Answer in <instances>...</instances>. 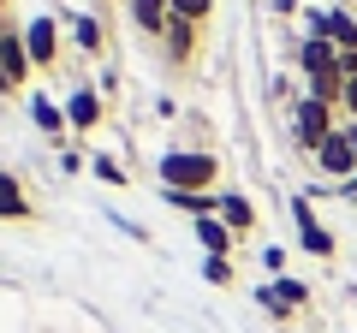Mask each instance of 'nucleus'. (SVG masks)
<instances>
[{"instance_id": "f257e3e1", "label": "nucleus", "mask_w": 357, "mask_h": 333, "mask_svg": "<svg viewBox=\"0 0 357 333\" xmlns=\"http://www.w3.org/2000/svg\"><path fill=\"white\" fill-rule=\"evenodd\" d=\"M215 155L208 149H167L161 161H155V179H161V191H215Z\"/></svg>"}, {"instance_id": "f03ea898", "label": "nucleus", "mask_w": 357, "mask_h": 333, "mask_svg": "<svg viewBox=\"0 0 357 333\" xmlns=\"http://www.w3.org/2000/svg\"><path fill=\"white\" fill-rule=\"evenodd\" d=\"M340 125H345V119H340V107L310 102V95H298V102H292V143H298L304 155H316V149H321V143H328Z\"/></svg>"}, {"instance_id": "7ed1b4c3", "label": "nucleus", "mask_w": 357, "mask_h": 333, "mask_svg": "<svg viewBox=\"0 0 357 333\" xmlns=\"http://www.w3.org/2000/svg\"><path fill=\"white\" fill-rule=\"evenodd\" d=\"M36 72L30 65V48H24V30L13 18H0V95H18L24 90V77Z\"/></svg>"}, {"instance_id": "20e7f679", "label": "nucleus", "mask_w": 357, "mask_h": 333, "mask_svg": "<svg viewBox=\"0 0 357 333\" xmlns=\"http://www.w3.org/2000/svg\"><path fill=\"white\" fill-rule=\"evenodd\" d=\"M304 36H328L340 54H357V18L333 6H304Z\"/></svg>"}, {"instance_id": "39448f33", "label": "nucleus", "mask_w": 357, "mask_h": 333, "mask_svg": "<svg viewBox=\"0 0 357 333\" xmlns=\"http://www.w3.org/2000/svg\"><path fill=\"white\" fill-rule=\"evenodd\" d=\"M310 161H316V173H321V179H328V185L351 179V173H357V149H351V137H345V125L333 131V137L321 143V149L310 155Z\"/></svg>"}, {"instance_id": "423d86ee", "label": "nucleus", "mask_w": 357, "mask_h": 333, "mask_svg": "<svg viewBox=\"0 0 357 333\" xmlns=\"http://www.w3.org/2000/svg\"><path fill=\"white\" fill-rule=\"evenodd\" d=\"M292 226H298V244L310 256H333V232L316 220V203L310 196H292Z\"/></svg>"}, {"instance_id": "0eeeda50", "label": "nucleus", "mask_w": 357, "mask_h": 333, "mask_svg": "<svg viewBox=\"0 0 357 333\" xmlns=\"http://www.w3.org/2000/svg\"><path fill=\"white\" fill-rule=\"evenodd\" d=\"M24 48H30V65H54L60 60V18L54 13L24 18Z\"/></svg>"}, {"instance_id": "6e6552de", "label": "nucleus", "mask_w": 357, "mask_h": 333, "mask_svg": "<svg viewBox=\"0 0 357 333\" xmlns=\"http://www.w3.org/2000/svg\"><path fill=\"white\" fill-rule=\"evenodd\" d=\"M102 114H107V107H102V90H89V84H77V90L66 95V125H72L77 137L102 125Z\"/></svg>"}, {"instance_id": "1a4fd4ad", "label": "nucleus", "mask_w": 357, "mask_h": 333, "mask_svg": "<svg viewBox=\"0 0 357 333\" xmlns=\"http://www.w3.org/2000/svg\"><path fill=\"white\" fill-rule=\"evenodd\" d=\"M333 65H340V48H333L328 36H304L298 42V72L304 77H340Z\"/></svg>"}, {"instance_id": "9d476101", "label": "nucleus", "mask_w": 357, "mask_h": 333, "mask_svg": "<svg viewBox=\"0 0 357 333\" xmlns=\"http://www.w3.org/2000/svg\"><path fill=\"white\" fill-rule=\"evenodd\" d=\"M126 18L143 30V36H167V24H173V0H126Z\"/></svg>"}, {"instance_id": "9b49d317", "label": "nucleus", "mask_w": 357, "mask_h": 333, "mask_svg": "<svg viewBox=\"0 0 357 333\" xmlns=\"http://www.w3.org/2000/svg\"><path fill=\"white\" fill-rule=\"evenodd\" d=\"M191 226H197V244H203V256H232L238 232H232L220 215H208V220H191Z\"/></svg>"}, {"instance_id": "f8f14e48", "label": "nucleus", "mask_w": 357, "mask_h": 333, "mask_svg": "<svg viewBox=\"0 0 357 333\" xmlns=\"http://www.w3.org/2000/svg\"><path fill=\"white\" fill-rule=\"evenodd\" d=\"M197 36H203V24H185V18H173V24H167V36H161V54L173 65H185L197 54Z\"/></svg>"}, {"instance_id": "ddd939ff", "label": "nucleus", "mask_w": 357, "mask_h": 333, "mask_svg": "<svg viewBox=\"0 0 357 333\" xmlns=\"http://www.w3.org/2000/svg\"><path fill=\"white\" fill-rule=\"evenodd\" d=\"M30 119H36V131L54 137V143H66V131H72L66 125V107L54 102V95H30Z\"/></svg>"}, {"instance_id": "4468645a", "label": "nucleus", "mask_w": 357, "mask_h": 333, "mask_svg": "<svg viewBox=\"0 0 357 333\" xmlns=\"http://www.w3.org/2000/svg\"><path fill=\"white\" fill-rule=\"evenodd\" d=\"M161 203H167V208H178V215H191V220L220 215V196H215V191H161Z\"/></svg>"}, {"instance_id": "2eb2a0df", "label": "nucleus", "mask_w": 357, "mask_h": 333, "mask_svg": "<svg viewBox=\"0 0 357 333\" xmlns=\"http://www.w3.org/2000/svg\"><path fill=\"white\" fill-rule=\"evenodd\" d=\"M0 220H30V196L18 185V173H0Z\"/></svg>"}, {"instance_id": "dca6fc26", "label": "nucleus", "mask_w": 357, "mask_h": 333, "mask_svg": "<svg viewBox=\"0 0 357 333\" xmlns=\"http://www.w3.org/2000/svg\"><path fill=\"white\" fill-rule=\"evenodd\" d=\"M220 220H227V226L244 238V232L256 226V208H250V196H238V191H220Z\"/></svg>"}, {"instance_id": "f3484780", "label": "nucleus", "mask_w": 357, "mask_h": 333, "mask_svg": "<svg viewBox=\"0 0 357 333\" xmlns=\"http://www.w3.org/2000/svg\"><path fill=\"white\" fill-rule=\"evenodd\" d=\"M66 24H72V42H77V48H84V54H102V18H89V13H66Z\"/></svg>"}, {"instance_id": "a211bd4d", "label": "nucleus", "mask_w": 357, "mask_h": 333, "mask_svg": "<svg viewBox=\"0 0 357 333\" xmlns=\"http://www.w3.org/2000/svg\"><path fill=\"white\" fill-rule=\"evenodd\" d=\"M268 286H274V297H280V304L292 309V316L310 304V286H304V280H292V274H280V280H268Z\"/></svg>"}, {"instance_id": "6ab92c4d", "label": "nucleus", "mask_w": 357, "mask_h": 333, "mask_svg": "<svg viewBox=\"0 0 357 333\" xmlns=\"http://www.w3.org/2000/svg\"><path fill=\"white\" fill-rule=\"evenodd\" d=\"M89 173H96V179H102V185H114V191H119V185H126V166H119L114 155H89Z\"/></svg>"}, {"instance_id": "aec40b11", "label": "nucleus", "mask_w": 357, "mask_h": 333, "mask_svg": "<svg viewBox=\"0 0 357 333\" xmlns=\"http://www.w3.org/2000/svg\"><path fill=\"white\" fill-rule=\"evenodd\" d=\"M208 13H215V0H173V18L185 24H208Z\"/></svg>"}, {"instance_id": "412c9836", "label": "nucleus", "mask_w": 357, "mask_h": 333, "mask_svg": "<svg viewBox=\"0 0 357 333\" xmlns=\"http://www.w3.org/2000/svg\"><path fill=\"white\" fill-rule=\"evenodd\" d=\"M203 274L208 286H232V256H203Z\"/></svg>"}, {"instance_id": "4be33fe9", "label": "nucleus", "mask_w": 357, "mask_h": 333, "mask_svg": "<svg viewBox=\"0 0 357 333\" xmlns=\"http://www.w3.org/2000/svg\"><path fill=\"white\" fill-rule=\"evenodd\" d=\"M340 114L357 119V77H345V90H340Z\"/></svg>"}, {"instance_id": "5701e85b", "label": "nucleus", "mask_w": 357, "mask_h": 333, "mask_svg": "<svg viewBox=\"0 0 357 333\" xmlns=\"http://www.w3.org/2000/svg\"><path fill=\"white\" fill-rule=\"evenodd\" d=\"M262 268L280 280V268H286V250H280V244H268V250H262Z\"/></svg>"}, {"instance_id": "b1692460", "label": "nucleus", "mask_w": 357, "mask_h": 333, "mask_svg": "<svg viewBox=\"0 0 357 333\" xmlns=\"http://www.w3.org/2000/svg\"><path fill=\"white\" fill-rule=\"evenodd\" d=\"M60 166H66V173H84V166H89V155H77V149H60Z\"/></svg>"}, {"instance_id": "393cba45", "label": "nucleus", "mask_w": 357, "mask_h": 333, "mask_svg": "<svg viewBox=\"0 0 357 333\" xmlns=\"http://www.w3.org/2000/svg\"><path fill=\"white\" fill-rule=\"evenodd\" d=\"M274 13H286V18H292V13H298V0H274Z\"/></svg>"}, {"instance_id": "a878e982", "label": "nucleus", "mask_w": 357, "mask_h": 333, "mask_svg": "<svg viewBox=\"0 0 357 333\" xmlns=\"http://www.w3.org/2000/svg\"><path fill=\"white\" fill-rule=\"evenodd\" d=\"M345 137H351V149H357V119H345Z\"/></svg>"}, {"instance_id": "bb28decb", "label": "nucleus", "mask_w": 357, "mask_h": 333, "mask_svg": "<svg viewBox=\"0 0 357 333\" xmlns=\"http://www.w3.org/2000/svg\"><path fill=\"white\" fill-rule=\"evenodd\" d=\"M0 18H6V0H0Z\"/></svg>"}, {"instance_id": "cd10ccee", "label": "nucleus", "mask_w": 357, "mask_h": 333, "mask_svg": "<svg viewBox=\"0 0 357 333\" xmlns=\"http://www.w3.org/2000/svg\"><path fill=\"white\" fill-rule=\"evenodd\" d=\"M351 6H357V0H351Z\"/></svg>"}]
</instances>
